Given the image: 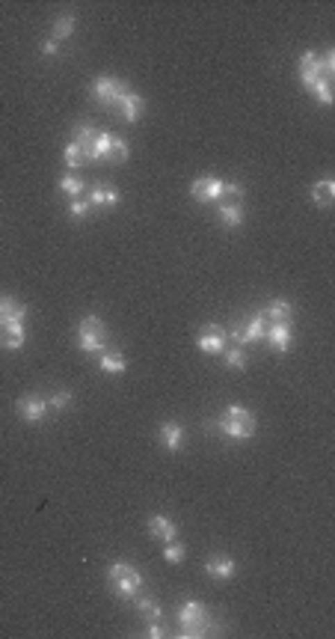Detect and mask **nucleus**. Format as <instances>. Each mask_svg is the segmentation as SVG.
I'll use <instances>...</instances> for the list:
<instances>
[{
	"label": "nucleus",
	"instance_id": "1",
	"mask_svg": "<svg viewBox=\"0 0 335 639\" xmlns=\"http://www.w3.org/2000/svg\"><path fill=\"white\" fill-rule=\"evenodd\" d=\"M107 580H110L113 594L122 601H137L142 592V574L133 565H128V562H113L107 568Z\"/></svg>",
	"mask_w": 335,
	"mask_h": 639
},
{
	"label": "nucleus",
	"instance_id": "2",
	"mask_svg": "<svg viewBox=\"0 0 335 639\" xmlns=\"http://www.w3.org/2000/svg\"><path fill=\"white\" fill-rule=\"evenodd\" d=\"M178 624H181V636H208L217 627L214 615L199 601H184L178 607Z\"/></svg>",
	"mask_w": 335,
	"mask_h": 639
},
{
	"label": "nucleus",
	"instance_id": "3",
	"mask_svg": "<svg viewBox=\"0 0 335 639\" xmlns=\"http://www.w3.org/2000/svg\"><path fill=\"white\" fill-rule=\"evenodd\" d=\"M217 432L226 434L231 440H247L255 434V416L250 407H240V404H231L220 413L217 420Z\"/></svg>",
	"mask_w": 335,
	"mask_h": 639
},
{
	"label": "nucleus",
	"instance_id": "4",
	"mask_svg": "<svg viewBox=\"0 0 335 639\" xmlns=\"http://www.w3.org/2000/svg\"><path fill=\"white\" fill-rule=\"evenodd\" d=\"M77 348L83 351V354H98V351L107 348V327L98 315H83L81 322H77Z\"/></svg>",
	"mask_w": 335,
	"mask_h": 639
},
{
	"label": "nucleus",
	"instance_id": "5",
	"mask_svg": "<svg viewBox=\"0 0 335 639\" xmlns=\"http://www.w3.org/2000/svg\"><path fill=\"white\" fill-rule=\"evenodd\" d=\"M128 90H131V86L125 81H119V78H95L92 86H89L92 98H98V102L107 104V107H116L122 98H125Z\"/></svg>",
	"mask_w": 335,
	"mask_h": 639
},
{
	"label": "nucleus",
	"instance_id": "6",
	"mask_svg": "<svg viewBox=\"0 0 335 639\" xmlns=\"http://www.w3.org/2000/svg\"><path fill=\"white\" fill-rule=\"evenodd\" d=\"M222 184H226V179H217V175H202V179H196L193 184H190V196H193L196 203H220L222 200Z\"/></svg>",
	"mask_w": 335,
	"mask_h": 639
},
{
	"label": "nucleus",
	"instance_id": "7",
	"mask_svg": "<svg viewBox=\"0 0 335 639\" xmlns=\"http://www.w3.org/2000/svg\"><path fill=\"white\" fill-rule=\"evenodd\" d=\"M323 78H329V74L323 72L320 57H318L315 51H306L303 57H300V81H303V86L311 93V90H315V86H318Z\"/></svg>",
	"mask_w": 335,
	"mask_h": 639
},
{
	"label": "nucleus",
	"instance_id": "8",
	"mask_svg": "<svg viewBox=\"0 0 335 639\" xmlns=\"http://www.w3.org/2000/svg\"><path fill=\"white\" fill-rule=\"evenodd\" d=\"M15 411H18V416L24 423H42L44 416H48V399H42V395H24V399H18V404H15Z\"/></svg>",
	"mask_w": 335,
	"mask_h": 639
},
{
	"label": "nucleus",
	"instance_id": "9",
	"mask_svg": "<svg viewBox=\"0 0 335 639\" xmlns=\"http://www.w3.org/2000/svg\"><path fill=\"white\" fill-rule=\"evenodd\" d=\"M196 345L202 354H222V348H226V330L217 327V324H205L202 333H199Z\"/></svg>",
	"mask_w": 335,
	"mask_h": 639
},
{
	"label": "nucleus",
	"instance_id": "10",
	"mask_svg": "<svg viewBox=\"0 0 335 639\" xmlns=\"http://www.w3.org/2000/svg\"><path fill=\"white\" fill-rule=\"evenodd\" d=\"M264 315L261 313H252L250 318H247V324H243V330L238 327V330H231V339L238 345H250V342H259V339H264Z\"/></svg>",
	"mask_w": 335,
	"mask_h": 639
},
{
	"label": "nucleus",
	"instance_id": "11",
	"mask_svg": "<svg viewBox=\"0 0 335 639\" xmlns=\"http://www.w3.org/2000/svg\"><path fill=\"white\" fill-rule=\"evenodd\" d=\"M264 336H267V342H270V348L279 351V354L291 351V345H294V330H291V324H282V322L267 324L264 327Z\"/></svg>",
	"mask_w": 335,
	"mask_h": 639
},
{
	"label": "nucleus",
	"instance_id": "12",
	"mask_svg": "<svg viewBox=\"0 0 335 639\" xmlns=\"http://www.w3.org/2000/svg\"><path fill=\"white\" fill-rule=\"evenodd\" d=\"M30 310L18 303L13 294H0V324H24Z\"/></svg>",
	"mask_w": 335,
	"mask_h": 639
},
{
	"label": "nucleus",
	"instance_id": "13",
	"mask_svg": "<svg viewBox=\"0 0 335 639\" xmlns=\"http://www.w3.org/2000/svg\"><path fill=\"white\" fill-rule=\"evenodd\" d=\"M234 571H238V565H234V559L226 553H214V556L205 559V574L214 577V580H231Z\"/></svg>",
	"mask_w": 335,
	"mask_h": 639
},
{
	"label": "nucleus",
	"instance_id": "14",
	"mask_svg": "<svg viewBox=\"0 0 335 639\" xmlns=\"http://www.w3.org/2000/svg\"><path fill=\"white\" fill-rule=\"evenodd\" d=\"M116 107H119L122 119L133 125V123H140V116H142V113H146V98L137 95L133 90H128V93H125V98H122V102H119Z\"/></svg>",
	"mask_w": 335,
	"mask_h": 639
},
{
	"label": "nucleus",
	"instance_id": "15",
	"mask_svg": "<svg viewBox=\"0 0 335 639\" xmlns=\"http://www.w3.org/2000/svg\"><path fill=\"white\" fill-rule=\"evenodd\" d=\"M27 342L24 324H0V348L3 351H21Z\"/></svg>",
	"mask_w": 335,
	"mask_h": 639
},
{
	"label": "nucleus",
	"instance_id": "16",
	"mask_svg": "<svg viewBox=\"0 0 335 639\" xmlns=\"http://www.w3.org/2000/svg\"><path fill=\"white\" fill-rule=\"evenodd\" d=\"M95 137H98V128L89 123V119H81V123L74 125V143L81 146L86 161H92V143H95Z\"/></svg>",
	"mask_w": 335,
	"mask_h": 639
},
{
	"label": "nucleus",
	"instance_id": "17",
	"mask_svg": "<svg viewBox=\"0 0 335 639\" xmlns=\"http://www.w3.org/2000/svg\"><path fill=\"white\" fill-rule=\"evenodd\" d=\"M149 535L166 544V542H172V538L178 535V530H175V523L170 521V517H163V514H152V517H149Z\"/></svg>",
	"mask_w": 335,
	"mask_h": 639
},
{
	"label": "nucleus",
	"instance_id": "18",
	"mask_svg": "<svg viewBox=\"0 0 335 639\" xmlns=\"http://www.w3.org/2000/svg\"><path fill=\"white\" fill-rule=\"evenodd\" d=\"M158 437H161V446L166 449V452H178L181 443H184V428L178 423H163Z\"/></svg>",
	"mask_w": 335,
	"mask_h": 639
},
{
	"label": "nucleus",
	"instance_id": "19",
	"mask_svg": "<svg viewBox=\"0 0 335 639\" xmlns=\"http://www.w3.org/2000/svg\"><path fill=\"white\" fill-rule=\"evenodd\" d=\"M267 318V324H276V322H282V324H291V315H294V306L282 301V297H276V301L267 303V310L261 313Z\"/></svg>",
	"mask_w": 335,
	"mask_h": 639
},
{
	"label": "nucleus",
	"instance_id": "20",
	"mask_svg": "<svg viewBox=\"0 0 335 639\" xmlns=\"http://www.w3.org/2000/svg\"><path fill=\"white\" fill-rule=\"evenodd\" d=\"M217 212H220V220H222V226L226 229H238L243 220H247V212H243L240 203H220Z\"/></svg>",
	"mask_w": 335,
	"mask_h": 639
},
{
	"label": "nucleus",
	"instance_id": "21",
	"mask_svg": "<svg viewBox=\"0 0 335 639\" xmlns=\"http://www.w3.org/2000/svg\"><path fill=\"white\" fill-rule=\"evenodd\" d=\"M86 203L92 208H113V205H119V191L116 187H92V191L86 194Z\"/></svg>",
	"mask_w": 335,
	"mask_h": 639
},
{
	"label": "nucleus",
	"instance_id": "22",
	"mask_svg": "<svg viewBox=\"0 0 335 639\" xmlns=\"http://www.w3.org/2000/svg\"><path fill=\"white\" fill-rule=\"evenodd\" d=\"M309 196H311V203H315L318 208H329V205L335 203V182H332V179H320V182L309 191Z\"/></svg>",
	"mask_w": 335,
	"mask_h": 639
},
{
	"label": "nucleus",
	"instance_id": "23",
	"mask_svg": "<svg viewBox=\"0 0 335 639\" xmlns=\"http://www.w3.org/2000/svg\"><path fill=\"white\" fill-rule=\"evenodd\" d=\"M74 27H77V18H74V15H60V18H54V27H51V39H57V42L69 39L72 33H74Z\"/></svg>",
	"mask_w": 335,
	"mask_h": 639
},
{
	"label": "nucleus",
	"instance_id": "24",
	"mask_svg": "<svg viewBox=\"0 0 335 639\" xmlns=\"http://www.w3.org/2000/svg\"><path fill=\"white\" fill-rule=\"evenodd\" d=\"M57 184H60V191H63V194H69V196H72V200H77V196H81V194L86 191V182L81 179V175H74V173H65Z\"/></svg>",
	"mask_w": 335,
	"mask_h": 639
},
{
	"label": "nucleus",
	"instance_id": "25",
	"mask_svg": "<svg viewBox=\"0 0 335 639\" xmlns=\"http://www.w3.org/2000/svg\"><path fill=\"white\" fill-rule=\"evenodd\" d=\"M133 604H137V613H140L146 622H161L163 610H161V604L154 601V598H137Z\"/></svg>",
	"mask_w": 335,
	"mask_h": 639
},
{
	"label": "nucleus",
	"instance_id": "26",
	"mask_svg": "<svg viewBox=\"0 0 335 639\" xmlns=\"http://www.w3.org/2000/svg\"><path fill=\"white\" fill-rule=\"evenodd\" d=\"M98 369L107 372V374H122V372L128 369V363H125V357H122V354H110V351H107V354H101V360H98Z\"/></svg>",
	"mask_w": 335,
	"mask_h": 639
},
{
	"label": "nucleus",
	"instance_id": "27",
	"mask_svg": "<svg viewBox=\"0 0 335 639\" xmlns=\"http://www.w3.org/2000/svg\"><path fill=\"white\" fill-rule=\"evenodd\" d=\"M222 360H226L229 369H247V351H243L240 345L222 348Z\"/></svg>",
	"mask_w": 335,
	"mask_h": 639
},
{
	"label": "nucleus",
	"instance_id": "28",
	"mask_svg": "<svg viewBox=\"0 0 335 639\" xmlns=\"http://www.w3.org/2000/svg\"><path fill=\"white\" fill-rule=\"evenodd\" d=\"M110 143H113V134H110V131H98V137L92 143V161H107Z\"/></svg>",
	"mask_w": 335,
	"mask_h": 639
},
{
	"label": "nucleus",
	"instance_id": "29",
	"mask_svg": "<svg viewBox=\"0 0 335 639\" xmlns=\"http://www.w3.org/2000/svg\"><path fill=\"white\" fill-rule=\"evenodd\" d=\"M63 158H65V167H69V170H77V167H83V164H86L83 152H81V146H77L74 140H72L69 146L63 149Z\"/></svg>",
	"mask_w": 335,
	"mask_h": 639
},
{
	"label": "nucleus",
	"instance_id": "30",
	"mask_svg": "<svg viewBox=\"0 0 335 639\" xmlns=\"http://www.w3.org/2000/svg\"><path fill=\"white\" fill-rule=\"evenodd\" d=\"M184 553H187V547H184L181 542H175V538H172V542H166V544H163V559L170 562V565H178V562L184 559Z\"/></svg>",
	"mask_w": 335,
	"mask_h": 639
},
{
	"label": "nucleus",
	"instance_id": "31",
	"mask_svg": "<svg viewBox=\"0 0 335 639\" xmlns=\"http://www.w3.org/2000/svg\"><path fill=\"white\" fill-rule=\"evenodd\" d=\"M110 164H125L128 161V143L122 140V137H113V143H110V155H107Z\"/></svg>",
	"mask_w": 335,
	"mask_h": 639
},
{
	"label": "nucleus",
	"instance_id": "32",
	"mask_svg": "<svg viewBox=\"0 0 335 639\" xmlns=\"http://www.w3.org/2000/svg\"><path fill=\"white\" fill-rule=\"evenodd\" d=\"M74 399V393L72 390H57V393H51V399H48V411H65V407L72 404Z\"/></svg>",
	"mask_w": 335,
	"mask_h": 639
},
{
	"label": "nucleus",
	"instance_id": "33",
	"mask_svg": "<svg viewBox=\"0 0 335 639\" xmlns=\"http://www.w3.org/2000/svg\"><path fill=\"white\" fill-rule=\"evenodd\" d=\"M240 200H243V184H238V182L222 184V200L220 203H240Z\"/></svg>",
	"mask_w": 335,
	"mask_h": 639
},
{
	"label": "nucleus",
	"instance_id": "34",
	"mask_svg": "<svg viewBox=\"0 0 335 639\" xmlns=\"http://www.w3.org/2000/svg\"><path fill=\"white\" fill-rule=\"evenodd\" d=\"M311 95H318L320 104H332V84H329V78H323L315 90H311Z\"/></svg>",
	"mask_w": 335,
	"mask_h": 639
},
{
	"label": "nucleus",
	"instance_id": "35",
	"mask_svg": "<svg viewBox=\"0 0 335 639\" xmlns=\"http://www.w3.org/2000/svg\"><path fill=\"white\" fill-rule=\"evenodd\" d=\"M89 208H92V205H89L86 200H81V196H77V200H72V203H69V217L83 220V217L89 214Z\"/></svg>",
	"mask_w": 335,
	"mask_h": 639
},
{
	"label": "nucleus",
	"instance_id": "36",
	"mask_svg": "<svg viewBox=\"0 0 335 639\" xmlns=\"http://www.w3.org/2000/svg\"><path fill=\"white\" fill-rule=\"evenodd\" d=\"M42 54H44V57H60V42L57 39H48L42 45Z\"/></svg>",
	"mask_w": 335,
	"mask_h": 639
},
{
	"label": "nucleus",
	"instance_id": "37",
	"mask_svg": "<svg viewBox=\"0 0 335 639\" xmlns=\"http://www.w3.org/2000/svg\"><path fill=\"white\" fill-rule=\"evenodd\" d=\"M149 636H152V639H161V636H163L161 622H149Z\"/></svg>",
	"mask_w": 335,
	"mask_h": 639
}]
</instances>
